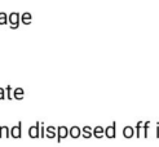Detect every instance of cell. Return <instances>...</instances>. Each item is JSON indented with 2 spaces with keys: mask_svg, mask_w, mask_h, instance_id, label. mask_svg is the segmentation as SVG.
Segmentation results:
<instances>
[{
  "mask_svg": "<svg viewBox=\"0 0 159 147\" xmlns=\"http://www.w3.org/2000/svg\"><path fill=\"white\" fill-rule=\"evenodd\" d=\"M39 127H40V124L38 121L34 124V125H31L29 128V137L30 138H39L40 137V129H39Z\"/></svg>",
  "mask_w": 159,
  "mask_h": 147,
  "instance_id": "2",
  "label": "cell"
},
{
  "mask_svg": "<svg viewBox=\"0 0 159 147\" xmlns=\"http://www.w3.org/2000/svg\"><path fill=\"white\" fill-rule=\"evenodd\" d=\"M31 21H33V15H31V13L25 12L23 14H21V22L23 23V25H30Z\"/></svg>",
  "mask_w": 159,
  "mask_h": 147,
  "instance_id": "9",
  "label": "cell"
},
{
  "mask_svg": "<svg viewBox=\"0 0 159 147\" xmlns=\"http://www.w3.org/2000/svg\"><path fill=\"white\" fill-rule=\"evenodd\" d=\"M69 136V128L67 127H65V125H61V127H58L57 128V141L60 142L61 139H63V138H66Z\"/></svg>",
  "mask_w": 159,
  "mask_h": 147,
  "instance_id": "5",
  "label": "cell"
},
{
  "mask_svg": "<svg viewBox=\"0 0 159 147\" xmlns=\"http://www.w3.org/2000/svg\"><path fill=\"white\" fill-rule=\"evenodd\" d=\"M2 99H5V90L3 88H0V101Z\"/></svg>",
  "mask_w": 159,
  "mask_h": 147,
  "instance_id": "19",
  "label": "cell"
},
{
  "mask_svg": "<svg viewBox=\"0 0 159 147\" xmlns=\"http://www.w3.org/2000/svg\"><path fill=\"white\" fill-rule=\"evenodd\" d=\"M40 137H45V127H44V124H40Z\"/></svg>",
  "mask_w": 159,
  "mask_h": 147,
  "instance_id": "18",
  "label": "cell"
},
{
  "mask_svg": "<svg viewBox=\"0 0 159 147\" xmlns=\"http://www.w3.org/2000/svg\"><path fill=\"white\" fill-rule=\"evenodd\" d=\"M45 137L49 138V139H53L57 137V129H51L49 127L45 128Z\"/></svg>",
  "mask_w": 159,
  "mask_h": 147,
  "instance_id": "12",
  "label": "cell"
},
{
  "mask_svg": "<svg viewBox=\"0 0 159 147\" xmlns=\"http://www.w3.org/2000/svg\"><path fill=\"white\" fill-rule=\"evenodd\" d=\"M93 136L96 138H102L105 136V128L101 125H97L96 128H93Z\"/></svg>",
  "mask_w": 159,
  "mask_h": 147,
  "instance_id": "8",
  "label": "cell"
},
{
  "mask_svg": "<svg viewBox=\"0 0 159 147\" xmlns=\"http://www.w3.org/2000/svg\"><path fill=\"white\" fill-rule=\"evenodd\" d=\"M134 134H136V130H134L133 127H131V125L124 127V129H123V137H125V138H132Z\"/></svg>",
  "mask_w": 159,
  "mask_h": 147,
  "instance_id": "7",
  "label": "cell"
},
{
  "mask_svg": "<svg viewBox=\"0 0 159 147\" xmlns=\"http://www.w3.org/2000/svg\"><path fill=\"white\" fill-rule=\"evenodd\" d=\"M82 136H83V138H91L93 136V133H83L82 132Z\"/></svg>",
  "mask_w": 159,
  "mask_h": 147,
  "instance_id": "20",
  "label": "cell"
},
{
  "mask_svg": "<svg viewBox=\"0 0 159 147\" xmlns=\"http://www.w3.org/2000/svg\"><path fill=\"white\" fill-rule=\"evenodd\" d=\"M82 132H83V133H93V129L89 125H85V127L82 128Z\"/></svg>",
  "mask_w": 159,
  "mask_h": 147,
  "instance_id": "16",
  "label": "cell"
},
{
  "mask_svg": "<svg viewBox=\"0 0 159 147\" xmlns=\"http://www.w3.org/2000/svg\"><path fill=\"white\" fill-rule=\"evenodd\" d=\"M5 90H7V96H8V99H12V87H11V85H8Z\"/></svg>",
  "mask_w": 159,
  "mask_h": 147,
  "instance_id": "17",
  "label": "cell"
},
{
  "mask_svg": "<svg viewBox=\"0 0 159 147\" xmlns=\"http://www.w3.org/2000/svg\"><path fill=\"white\" fill-rule=\"evenodd\" d=\"M157 137L159 138V124H157Z\"/></svg>",
  "mask_w": 159,
  "mask_h": 147,
  "instance_id": "21",
  "label": "cell"
},
{
  "mask_svg": "<svg viewBox=\"0 0 159 147\" xmlns=\"http://www.w3.org/2000/svg\"><path fill=\"white\" fill-rule=\"evenodd\" d=\"M80 134H82V129L79 128V127H76V125L71 127L69 129V136L71 138H79V137H80Z\"/></svg>",
  "mask_w": 159,
  "mask_h": 147,
  "instance_id": "6",
  "label": "cell"
},
{
  "mask_svg": "<svg viewBox=\"0 0 159 147\" xmlns=\"http://www.w3.org/2000/svg\"><path fill=\"white\" fill-rule=\"evenodd\" d=\"M142 127H144V123L142 121H139L137 123V125H136V128H134V130H136V137H141V130H142Z\"/></svg>",
  "mask_w": 159,
  "mask_h": 147,
  "instance_id": "14",
  "label": "cell"
},
{
  "mask_svg": "<svg viewBox=\"0 0 159 147\" xmlns=\"http://www.w3.org/2000/svg\"><path fill=\"white\" fill-rule=\"evenodd\" d=\"M8 23V14L5 12H0V25H7Z\"/></svg>",
  "mask_w": 159,
  "mask_h": 147,
  "instance_id": "13",
  "label": "cell"
},
{
  "mask_svg": "<svg viewBox=\"0 0 159 147\" xmlns=\"http://www.w3.org/2000/svg\"><path fill=\"white\" fill-rule=\"evenodd\" d=\"M149 127H150V121L144 123V127H142V130H144V137H145V138H148V130H149Z\"/></svg>",
  "mask_w": 159,
  "mask_h": 147,
  "instance_id": "15",
  "label": "cell"
},
{
  "mask_svg": "<svg viewBox=\"0 0 159 147\" xmlns=\"http://www.w3.org/2000/svg\"><path fill=\"white\" fill-rule=\"evenodd\" d=\"M23 96H25V90H23V88H16L13 90V98L16 99H23Z\"/></svg>",
  "mask_w": 159,
  "mask_h": 147,
  "instance_id": "10",
  "label": "cell"
},
{
  "mask_svg": "<svg viewBox=\"0 0 159 147\" xmlns=\"http://www.w3.org/2000/svg\"><path fill=\"white\" fill-rule=\"evenodd\" d=\"M11 137L16 139L22 137V123H18V125H14L11 128Z\"/></svg>",
  "mask_w": 159,
  "mask_h": 147,
  "instance_id": "3",
  "label": "cell"
},
{
  "mask_svg": "<svg viewBox=\"0 0 159 147\" xmlns=\"http://www.w3.org/2000/svg\"><path fill=\"white\" fill-rule=\"evenodd\" d=\"M115 127H116V124H115V121L111 124V125H109L107 128H105V136L107 137V138H115L116 137V129H115Z\"/></svg>",
  "mask_w": 159,
  "mask_h": 147,
  "instance_id": "4",
  "label": "cell"
},
{
  "mask_svg": "<svg viewBox=\"0 0 159 147\" xmlns=\"http://www.w3.org/2000/svg\"><path fill=\"white\" fill-rule=\"evenodd\" d=\"M8 22L11 25V28H18L20 23H21V14L17 12H12L8 15Z\"/></svg>",
  "mask_w": 159,
  "mask_h": 147,
  "instance_id": "1",
  "label": "cell"
},
{
  "mask_svg": "<svg viewBox=\"0 0 159 147\" xmlns=\"http://www.w3.org/2000/svg\"><path fill=\"white\" fill-rule=\"evenodd\" d=\"M11 136V128H8L7 125L0 127V138H8Z\"/></svg>",
  "mask_w": 159,
  "mask_h": 147,
  "instance_id": "11",
  "label": "cell"
}]
</instances>
